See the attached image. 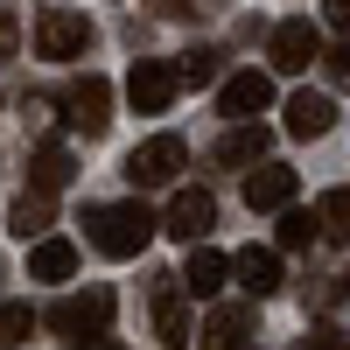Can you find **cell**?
Here are the masks:
<instances>
[{
  "label": "cell",
  "instance_id": "cell-1",
  "mask_svg": "<svg viewBox=\"0 0 350 350\" xmlns=\"http://www.w3.org/2000/svg\"><path fill=\"white\" fill-rule=\"evenodd\" d=\"M154 231H161V217H154V211H148L140 196L84 211V239H92V252H105V259H140Z\"/></svg>",
  "mask_w": 350,
  "mask_h": 350
},
{
  "label": "cell",
  "instance_id": "cell-2",
  "mask_svg": "<svg viewBox=\"0 0 350 350\" xmlns=\"http://www.w3.org/2000/svg\"><path fill=\"white\" fill-rule=\"evenodd\" d=\"M183 161H189V148L175 133H154V140H140V148L126 154V183L133 189H168L175 175H183Z\"/></svg>",
  "mask_w": 350,
  "mask_h": 350
},
{
  "label": "cell",
  "instance_id": "cell-3",
  "mask_svg": "<svg viewBox=\"0 0 350 350\" xmlns=\"http://www.w3.org/2000/svg\"><path fill=\"white\" fill-rule=\"evenodd\" d=\"M92 36H98V28L84 21L77 8H42V14H36V56H49V64L84 56V49H92Z\"/></svg>",
  "mask_w": 350,
  "mask_h": 350
},
{
  "label": "cell",
  "instance_id": "cell-4",
  "mask_svg": "<svg viewBox=\"0 0 350 350\" xmlns=\"http://www.w3.org/2000/svg\"><path fill=\"white\" fill-rule=\"evenodd\" d=\"M49 323L64 329V336H77V343L105 336V329H112V287H84V295H64V301L49 308Z\"/></svg>",
  "mask_w": 350,
  "mask_h": 350
},
{
  "label": "cell",
  "instance_id": "cell-5",
  "mask_svg": "<svg viewBox=\"0 0 350 350\" xmlns=\"http://www.w3.org/2000/svg\"><path fill=\"white\" fill-rule=\"evenodd\" d=\"M64 120H70V126H77L84 140L112 126V84H105L98 70H84V77L70 84V92H64Z\"/></svg>",
  "mask_w": 350,
  "mask_h": 350
},
{
  "label": "cell",
  "instance_id": "cell-6",
  "mask_svg": "<svg viewBox=\"0 0 350 350\" xmlns=\"http://www.w3.org/2000/svg\"><path fill=\"white\" fill-rule=\"evenodd\" d=\"M175 92H183V70L161 64V56H140L133 77H126V105H133V112H168Z\"/></svg>",
  "mask_w": 350,
  "mask_h": 350
},
{
  "label": "cell",
  "instance_id": "cell-7",
  "mask_svg": "<svg viewBox=\"0 0 350 350\" xmlns=\"http://www.w3.org/2000/svg\"><path fill=\"white\" fill-rule=\"evenodd\" d=\"M252 336H259L252 301H217L211 315H203V329H196L203 350H252Z\"/></svg>",
  "mask_w": 350,
  "mask_h": 350
},
{
  "label": "cell",
  "instance_id": "cell-8",
  "mask_svg": "<svg viewBox=\"0 0 350 350\" xmlns=\"http://www.w3.org/2000/svg\"><path fill=\"white\" fill-rule=\"evenodd\" d=\"M211 224H217V196H211V189H175L168 217H161V231H168V239L203 245V239H211Z\"/></svg>",
  "mask_w": 350,
  "mask_h": 350
},
{
  "label": "cell",
  "instance_id": "cell-9",
  "mask_svg": "<svg viewBox=\"0 0 350 350\" xmlns=\"http://www.w3.org/2000/svg\"><path fill=\"white\" fill-rule=\"evenodd\" d=\"M267 105H273V77H267V70H231V77L217 84V112H224L231 126H239V120H259Z\"/></svg>",
  "mask_w": 350,
  "mask_h": 350
},
{
  "label": "cell",
  "instance_id": "cell-10",
  "mask_svg": "<svg viewBox=\"0 0 350 350\" xmlns=\"http://www.w3.org/2000/svg\"><path fill=\"white\" fill-rule=\"evenodd\" d=\"M267 49H273V70L295 77V70H308V64H323V28H315V21H280Z\"/></svg>",
  "mask_w": 350,
  "mask_h": 350
},
{
  "label": "cell",
  "instance_id": "cell-11",
  "mask_svg": "<svg viewBox=\"0 0 350 350\" xmlns=\"http://www.w3.org/2000/svg\"><path fill=\"white\" fill-rule=\"evenodd\" d=\"M267 140H273V133L259 126V120H239V126L211 148V161H217V168H259V161H267Z\"/></svg>",
  "mask_w": 350,
  "mask_h": 350
},
{
  "label": "cell",
  "instance_id": "cell-12",
  "mask_svg": "<svg viewBox=\"0 0 350 350\" xmlns=\"http://www.w3.org/2000/svg\"><path fill=\"white\" fill-rule=\"evenodd\" d=\"M245 203L252 211H287V203H295V168H280V161L245 168Z\"/></svg>",
  "mask_w": 350,
  "mask_h": 350
},
{
  "label": "cell",
  "instance_id": "cell-13",
  "mask_svg": "<svg viewBox=\"0 0 350 350\" xmlns=\"http://www.w3.org/2000/svg\"><path fill=\"white\" fill-rule=\"evenodd\" d=\"M336 126V98L329 92H295V98H287V133H295V140H323Z\"/></svg>",
  "mask_w": 350,
  "mask_h": 350
},
{
  "label": "cell",
  "instance_id": "cell-14",
  "mask_svg": "<svg viewBox=\"0 0 350 350\" xmlns=\"http://www.w3.org/2000/svg\"><path fill=\"white\" fill-rule=\"evenodd\" d=\"M231 280H239V287H245L252 301H267L273 287H280V259H273L267 245H245L239 259H231Z\"/></svg>",
  "mask_w": 350,
  "mask_h": 350
},
{
  "label": "cell",
  "instance_id": "cell-15",
  "mask_svg": "<svg viewBox=\"0 0 350 350\" xmlns=\"http://www.w3.org/2000/svg\"><path fill=\"white\" fill-rule=\"evenodd\" d=\"M77 175V161H70V148H56V140H42L36 148V161H28V189H42V196H56Z\"/></svg>",
  "mask_w": 350,
  "mask_h": 350
},
{
  "label": "cell",
  "instance_id": "cell-16",
  "mask_svg": "<svg viewBox=\"0 0 350 350\" xmlns=\"http://www.w3.org/2000/svg\"><path fill=\"white\" fill-rule=\"evenodd\" d=\"M77 273V245L70 239H36L28 252V280H70Z\"/></svg>",
  "mask_w": 350,
  "mask_h": 350
},
{
  "label": "cell",
  "instance_id": "cell-17",
  "mask_svg": "<svg viewBox=\"0 0 350 350\" xmlns=\"http://www.w3.org/2000/svg\"><path fill=\"white\" fill-rule=\"evenodd\" d=\"M224 280H231V259L211 252V245H189V267H183V287H189V295H217Z\"/></svg>",
  "mask_w": 350,
  "mask_h": 350
},
{
  "label": "cell",
  "instance_id": "cell-18",
  "mask_svg": "<svg viewBox=\"0 0 350 350\" xmlns=\"http://www.w3.org/2000/svg\"><path fill=\"white\" fill-rule=\"evenodd\" d=\"M175 280H183V273H168V280L154 287V329H161L168 350H183V343H189V315H183V301H175Z\"/></svg>",
  "mask_w": 350,
  "mask_h": 350
},
{
  "label": "cell",
  "instance_id": "cell-19",
  "mask_svg": "<svg viewBox=\"0 0 350 350\" xmlns=\"http://www.w3.org/2000/svg\"><path fill=\"white\" fill-rule=\"evenodd\" d=\"M49 224H56V203L42 189H21V203L8 211V231H14V239H42Z\"/></svg>",
  "mask_w": 350,
  "mask_h": 350
},
{
  "label": "cell",
  "instance_id": "cell-20",
  "mask_svg": "<svg viewBox=\"0 0 350 350\" xmlns=\"http://www.w3.org/2000/svg\"><path fill=\"white\" fill-rule=\"evenodd\" d=\"M315 224H323V239L350 245V189H323L315 196Z\"/></svg>",
  "mask_w": 350,
  "mask_h": 350
},
{
  "label": "cell",
  "instance_id": "cell-21",
  "mask_svg": "<svg viewBox=\"0 0 350 350\" xmlns=\"http://www.w3.org/2000/svg\"><path fill=\"white\" fill-rule=\"evenodd\" d=\"M175 70H183V84H196V92H203V84H217V70H224V49L196 42V49H183V64H175Z\"/></svg>",
  "mask_w": 350,
  "mask_h": 350
},
{
  "label": "cell",
  "instance_id": "cell-22",
  "mask_svg": "<svg viewBox=\"0 0 350 350\" xmlns=\"http://www.w3.org/2000/svg\"><path fill=\"white\" fill-rule=\"evenodd\" d=\"M315 239H323V224H315V211H287V217H280V245H287V252H308Z\"/></svg>",
  "mask_w": 350,
  "mask_h": 350
},
{
  "label": "cell",
  "instance_id": "cell-23",
  "mask_svg": "<svg viewBox=\"0 0 350 350\" xmlns=\"http://www.w3.org/2000/svg\"><path fill=\"white\" fill-rule=\"evenodd\" d=\"M28 329H36V315H28V301H0V350H14Z\"/></svg>",
  "mask_w": 350,
  "mask_h": 350
},
{
  "label": "cell",
  "instance_id": "cell-24",
  "mask_svg": "<svg viewBox=\"0 0 350 350\" xmlns=\"http://www.w3.org/2000/svg\"><path fill=\"white\" fill-rule=\"evenodd\" d=\"M148 8L161 21H196V14H211V0H148Z\"/></svg>",
  "mask_w": 350,
  "mask_h": 350
},
{
  "label": "cell",
  "instance_id": "cell-25",
  "mask_svg": "<svg viewBox=\"0 0 350 350\" xmlns=\"http://www.w3.org/2000/svg\"><path fill=\"white\" fill-rule=\"evenodd\" d=\"M301 350H350V329L323 323V329H308V336H301Z\"/></svg>",
  "mask_w": 350,
  "mask_h": 350
},
{
  "label": "cell",
  "instance_id": "cell-26",
  "mask_svg": "<svg viewBox=\"0 0 350 350\" xmlns=\"http://www.w3.org/2000/svg\"><path fill=\"white\" fill-rule=\"evenodd\" d=\"M323 77H329V84H350V42L323 49Z\"/></svg>",
  "mask_w": 350,
  "mask_h": 350
},
{
  "label": "cell",
  "instance_id": "cell-27",
  "mask_svg": "<svg viewBox=\"0 0 350 350\" xmlns=\"http://www.w3.org/2000/svg\"><path fill=\"white\" fill-rule=\"evenodd\" d=\"M14 49H21V21H14L8 8H0V64H8V56H14Z\"/></svg>",
  "mask_w": 350,
  "mask_h": 350
},
{
  "label": "cell",
  "instance_id": "cell-28",
  "mask_svg": "<svg viewBox=\"0 0 350 350\" xmlns=\"http://www.w3.org/2000/svg\"><path fill=\"white\" fill-rule=\"evenodd\" d=\"M323 14H329V28H343V36H350V0H329Z\"/></svg>",
  "mask_w": 350,
  "mask_h": 350
},
{
  "label": "cell",
  "instance_id": "cell-29",
  "mask_svg": "<svg viewBox=\"0 0 350 350\" xmlns=\"http://www.w3.org/2000/svg\"><path fill=\"white\" fill-rule=\"evenodd\" d=\"M77 350H120V343H112V336H92V343H77Z\"/></svg>",
  "mask_w": 350,
  "mask_h": 350
},
{
  "label": "cell",
  "instance_id": "cell-30",
  "mask_svg": "<svg viewBox=\"0 0 350 350\" xmlns=\"http://www.w3.org/2000/svg\"><path fill=\"white\" fill-rule=\"evenodd\" d=\"M252 350H259V343H252Z\"/></svg>",
  "mask_w": 350,
  "mask_h": 350
}]
</instances>
